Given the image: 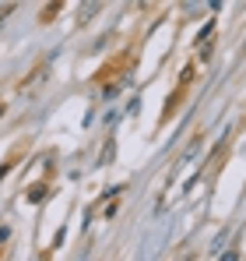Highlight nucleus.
I'll return each mask as SVG.
<instances>
[{
    "mask_svg": "<svg viewBox=\"0 0 246 261\" xmlns=\"http://www.w3.org/2000/svg\"><path fill=\"white\" fill-rule=\"evenodd\" d=\"M95 7H99V0H84V7H81V25H84V21H91Z\"/></svg>",
    "mask_w": 246,
    "mask_h": 261,
    "instance_id": "obj_1",
    "label": "nucleus"
},
{
    "mask_svg": "<svg viewBox=\"0 0 246 261\" xmlns=\"http://www.w3.org/2000/svg\"><path fill=\"white\" fill-rule=\"evenodd\" d=\"M113 155H116V141L109 138V141H106V148H102V166H106V163H113Z\"/></svg>",
    "mask_w": 246,
    "mask_h": 261,
    "instance_id": "obj_2",
    "label": "nucleus"
},
{
    "mask_svg": "<svg viewBox=\"0 0 246 261\" xmlns=\"http://www.w3.org/2000/svg\"><path fill=\"white\" fill-rule=\"evenodd\" d=\"M183 7H187V11H190V14H194V11H201V0H187V4H183Z\"/></svg>",
    "mask_w": 246,
    "mask_h": 261,
    "instance_id": "obj_3",
    "label": "nucleus"
},
{
    "mask_svg": "<svg viewBox=\"0 0 246 261\" xmlns=\"http://www.w3.org/2000/svg\"><path fill=\"white\" fill-rule=\"evenodd\" d=\"M243 53H246V43H243Z\"/></svg>",
    "mask_w": 246,
    "mask_h": 261,
    "instance_id": "obj_4",
    "label": "nucleus"
}]
</instances>
